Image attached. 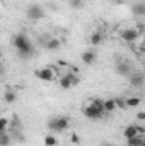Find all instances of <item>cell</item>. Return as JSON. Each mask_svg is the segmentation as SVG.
<instances>
[{
  "instance_id": "cell-1",
  "label": "cell",
  "mask_w": 145,
  "mask_h": 146,
  "mask_svg": "<svg viewBox=\"0 0 145 146\" xmlns=\"http://www.w3.org/2000/svg\"><path fill=\"white\" fill-rule=\"evenodd\" d=\"M12 46H14V49L19 53V56L22 60H28V58H31L34 54V44L29 39V36L24 34V33H19V34H15L12 37Z\"/></svg>"
},
{
  "instance_id": "cell-2",
  "label": "cell",
  "mask_w": 145,
  "mask_h": 146,
  "mask_svg": "<svg viewBox=\"0 0 145 146\" xmlns=\"http://www.w3.org/2000/svg\"><path fill=\"white\" fill-rule=\"evenodd\" d=\"M103 99H92L85 107H84V115L91 121H99L104 117V107H103Z\"/></svg>"
},
{
  "instance_id": "cell-3",
  "label": "cell",
  "mask_w": 145,
  "mask_h": 146,
  "mask_svg": "<svg viewBox=\"0 0 145 146\" xmlns=\"http://www.w3.org/2000/svg\"><path fill=\"white\" fill-rule=\"evenodd\" d=\"M68 126H70V121L65 115H56V117H51L48 121V129L55 131V133H63L68 129Z\"/></svg>"
},
{
  "instance_id": "cell-4",
  "label": "cell",
  "mask_w": 145,
  "mask_h": 146,
  "mask_svg": "<svg viewBox=\"0 0 145 146\" xmlns=\"http://www.w3.org/2000/svg\"><path fill=\"white\" fill-rule=\"evenodd\" d=\"M26 17H28L29 21H33V22H38V21H41V19L44 17V10H43L41 5L33 3V5L28 7V10H26Z\"/></svg>"
},
{
  "instance_id": "cell-5",
  "label": "cell",
  "mask_w": 145,
  "mask_h": 146,
  "mask_svg": "<svg viewBox=\"0 0 145 146\" xmlns=\"http://www.w3.org/2000/svg\"><path fill=\"white\" fill-rule=\"evenodd\" d=\"M145 127L142 124H130L123 129V136L128 139V138H133V136H138V134H144Z\"/></svg>"
},
{
  "instance_id": "cell-6",
  "label": "cell",
  "mask_w": 145,
  "mask_h": 146,
  "mask_svg": "<svg viewBox=\"0 0 145 146\" xmlns=\"http://www.w3.org/2000/svg\"><path fill=\"white\" fill-rule=\"evenodd\" d=\"M77 83H79V78H77V75H73V73L63 75V76L60 78V87H62L63 90H68V88H72L73 85H77Z\"/></svg>"
},
{
  "instance_id": "cell-7",
  "label": "cell",
  "mask_w": 145,
  "mask_h": 146,
  "mask_svg": "<svg viewBox=\"0 0 145 146\" xmlns=\"http://www.w3.org/2000/svg\"><path fill=\"white\" fill-rule=\"evenodd\" d=\"M34 76L39 78V80H43V82H51L55 75H53V70L50 66H46V68H38V70H34Z\"/></svg>"
},
{
  "instance_id": "cell-8",
  "label": "cell",
  "mask_w": 145,
  "mask_h": 146,
  "mask_svg": "<svg viewBox=\"0 0 145 146\" xmlns=\"http://www.w3.org/2000/svg\"><path fill=\"white\" fill-rule=\"evenodd\" d=\"M119 36H121V39H123L125 42H130V44H132V42H135V41L138 39L140 34H138V31H137L135 27H132V29H125V31H121Z\"/></svg>"
},
{
  "instance_id": "cell-9",
  "label": "cell",
  "mask_w": 145,
  "mask_h": 146,
  "mask_svg": "<svg viewBox=\"0 0 145 146\" xmlns=\"http://www.w3.org/2000/svg\"><path fill=\"white\" fill-rule=\"evenodd\" d=\"M128 78H130L132 87H135V88H140L144 85V73L142 72H132L128 75Z\"/></svg>"
},
{
  "instance_id": "cell-10",
  "label": "cell",
  "mask_w": 145,
  "mask_h": 146,
  "mask_svg": "<svg viewBox=\"0 0 145 146\" xmlns=\"http://www.w3.org/2000/svg\"><path fill=\"white\" fill-rule=\"evenodd\" d=\"M132 72H133V70H132V65H130L128 61H118V63H116V73H118V75L128 76Z\"/></svg>"
},
{
  "instance_id": "cell-11",
  "label": "cell",
  "mask_w": 145,
  "mask_h": 146,
  "mask_svg": "<svg viewBox=\"0 0 145 146\" xmlns=\"http://www.w3.org/2000/svg\"><path fill=\"white\" fill-rule=\"evenodd\" d=\"M96 58H97V54H96L94 49H85V51L82 53V56H80V60H82L84 65H92V63H96Z\"/></svg>"
},
{
  "instance_id": "cell-12",
  "label": "cell",
  "mask_w": 145,
  "mask_h": 146,
  "mask_svg": "<svg viewBox=\"0 0 145 146\" xmlns=\"http://www.w3.org/2000/svg\"><path fill=\"white\" fill-rule=\"evenodd\" d=\"M46 49L48 51H58L60 48H62V41L58 39V37H51V39H48L46 41Z\"/></svg>"
},
{
  "instance_id": "cell-13",
  "label": "cell",
  "mask_w": 145,
  "mask_h": 146,
  "mask_svg": "<svg viewBox=\"0 0 145 146\" xmlns=\"http://www.w3.org/2000/svg\"><path fill=\"white\" fill-rule=\"evenodd\" d=\"M126 145L128 146H145V136L144 134H138V136L128 138L126 139Z\"/></svg>"
},
{
  "instance_id": "cell-14",
  "label": "cell",
  "mask_w": 145,
  "mask_h": 146,
  "mask_svg": "<svg viewBox=\"0 0 145 146\" xmlns=\"http://www.w3.org/2000/svg\"><path fill=\"white\" fill-rule=\"evenodd\" d=\"M103 107H104V114H111V112H114V110L118 109L114 99H106V100L103 102Z\"/></svg>"
},
{
  "instance_id": "cell-15",
  "label": "cell",
  "mask_w": 145,
  "mask_h": 146,
  "mask_svg": "<svg viewBox=\"0 0 145 146\" xmlns=\"http://www.w3.org/2000/svg\"><path fill=\"white\" fill-rule=\"evenodd\" d=\"M89 41H91V46H99L104 41V34L103 33H92Z\"/></svg>"
},
{
  "instance_id": "cell-16",
  "label": "cell",
  "mask_w": 145,
  "mask_h": 146,
  "mask_svg": "<svg viewBox=\"0 0 145 146\" xmlns=\"http://www.w3.org/2000/svg\"><path fill=\"white\" fill-rule=\"evenodd\" d=\"M3 100H5L7 104H14V102L17 100L15 92H14L12 88H7V90H5V94H3Z\"/></svg>"
},
{
  "instance_id": "cell-17",
  "label": "cell",
  "mask_w": 145,
  "mask_h": 146,
  "mask_svg": "<svg viewBox=\"0 0 145 146\" xmlns=\"http://www.w3.org/2000/svg\"><path fill=\"white\" fill-rule=\"evenodd\" d=\"M140 104H142V99L137 97V95L125 99V107H137V106H140Z\"/></svg>"
},
{
  "instance_id": "cell-18",
  "label": "cell",
  "mask_w": 145,
  "mask_h": 146,
  "mask_svg": "<svg viewBox=\"0 0 145 146\" xmlns=\"http://www.w3.org/2000/svg\"><path fill=\"white\" fill-rule=\"evenodd\" d=\"M56 145H58L56 136H53V134H46L44 136V146H56Z\"/></svg>"
},
{
  "instance_id": "cell-19",
  "label": "cell",
  "mask_w": 145,
  "mask_h": 146,
  "mask_svg": "<svg viewBox=\"0 0 145 146\" xmlns=\"http://www.w3.org/2000/svg\"><path fill=\"white\" fill-rule=\"evenodd\" d=\"M10 141H12V138H10V134H9L7 131L0 134V146H9Z\"/></svg>"
},
{
  "instance_id": "cell-20",
  "label": "cell",
  "mask_w": 145,
  "mask_h": 146,
  "mask_svg": "<svg viewBox=\"0 0 145 146\" xmlns=\"http://www.w3.org/2000/svg\"><path fill=\"white\" fill-rule=\"evenodd\" d=\"M133 12H135L137 15H140V17H142V15H145V7L142 5V3H137V5L133 7Z\"/></svg>"
},
{
  "instance_id": "cell-21",
  "label": "cell",
  "mask_w": 145,
  "mask_h": 146,
  "mask_svg": "<svg viewBox=\"0 0 145 146\" xmlns=\"http://www.w3.org/2000/svg\"><path fill=\"white\" fill-rule=\"evenodd\" d=\"M7 127H9V119L0 117V134H2V133H5V131H7Z\"/></svg>"
},
{
  "instance_id": "cell-22",
  "label": "cell",
  "mask_w": 145,
  "mask_h": 146,
  "mask_svg": "<svg viewBox=\"0 0 145 146\" xmlns=\"http://www.w3.org/2000/svg\"><path fill=\"white\" fill-rule=\"evenodd\" d=\"M70 7L72 9H82L84 7V2L82 0H70Z\"/></svg>"
},
{
  "instance_id": "cell-23",
  "label": "cell",
  "mask_w": 145,
  "mask_h": 146,
  "mask_svg": "<svg viewBox=\"0 0 145 146\" xmlns=\"http://www.w3.org/2000/svg\"><path fill=\"white\" fill-rule=\"evenodd\" d=\"M70 143H73V145H79V143H80V138H79V134H75V133H73L72 136H70Z\"/></svg>"
},
{
  "instance_id": "cell-24",
  "label": "cell",
  "mask_w": 145,
  "mask_h": 146,
  "mask_svg": "<svg viewBox=\"0 0 145 146\" xmlns=\"http://www.w3.org/2000/svg\"><path fill=\"white\" fill-rule=\"evenodd\" d=\"M137 117H138V121H144V119H145V112H142V110H140V112L137 114Z\"/></svg>"
},
{
  "instance_id": "cell-25",
  "label": "cell",
  "mask_w": 145,
  "mask_h": 146,
  "mask_svg": "<svg viewBox=\"0 0 145 146\" xmlns=\"http://www.w3.org/2000/svg\"><path fill=\"white\" fill-rule=\"evenodd\" d=\"M113 2H114L116 5H121V3H125V0H113Z\"/></svg>"
},
{
  "instance_id": "cell-26",
  "label": "cell",
  "mask_w": 145,
  "mask_h": 146,
  "mask_svg": "<svg viewBox=\"0 0 145 146\" xmlns=\"http://www.w3.org/2000/svg\"><path fill=\"white\" fill-rule=\"evenodd\" d=\"M3 72H5V70H3V65H2V63H0V76H2V75H3Z\"/></svg>"
},
{
  "instance_id": "cell-27",
  "label": "cell",
  "mask_w": 145,
  "mask_h": 146,
  "mask_svg": "<svg viewBox=\"0 0 145 146\" xmlns=\"http://www.w3.org/2000/svg\"><path fill=\"white\" fill-rule=\"evenodd\" d=\"M104 146H113V145H104Z\"/></svg>"
}]
</instances>
